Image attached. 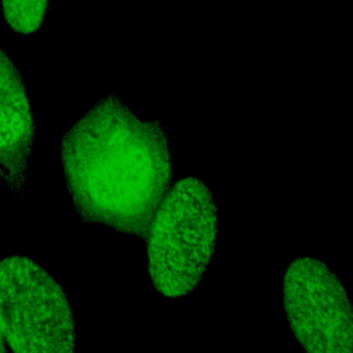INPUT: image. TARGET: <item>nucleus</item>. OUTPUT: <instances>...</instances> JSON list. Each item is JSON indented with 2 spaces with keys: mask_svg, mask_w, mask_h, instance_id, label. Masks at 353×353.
Masks as SVG:
<instances>
[{
  "mask_svg": "<svg viewBox=\"0 0 353 353\" xmlns=\"http://www.w3.org/2000/svg\"><path fill=\"white\" fill-rule=\"evenodd\" d=\"M7 350H8V347H7L4 339H3V336H1V334H0V352H7Z\"/></svg>",
  "mask_w": 353,
  "mask_h": 353,
  "instance_id": "0eeeda50",
  "label": "nucleus"
},
{
  "mask_svg": "<svg viewBox=\"0 0 353 353\" xmlns=\"http://www.w3.org/2000/svg\"><path fill=\"white\" fill-rule=\"evenodd\" d=\"M36 132L22 74L0 47V179L18 196L25 193Z\"/></svg>",
  "mask_w": 353,
  "mask_h": 353,
  "instance_id": "39448f33",
  "label": "nucleus"
},
{
  "mask_svg": "<svg viewBox=\"0 0 353 353\" xmlns=\"http://www.w3.org/2000/svg\"><path fill=\"white\" fill-rule=\"evenodd\" d=\"M168 132L121 97L98 98L63 134L61 160L76 215L146 240L156 210L172 183Z\"/></svg>",
  "mask_w": 353,
  "mask_h": 353,
  "instance_id": "f257e3e1",
  "label": "nucleus"
},
{
  "mask_svg": "<svg viewBox=\"0 0 353 353\" xmlns=\"http://www.w3.org/2000/svg\"><path fill=\"white\" fill-rule=\"evenodd\" d=\"M4 19L19 34H30L40 29L48 0H1Z\"/></svg>",
  "mask_w": 353,
  "mask_h": 353,
  "instance_id": "423d86ee",
  "label": "nucleus"
},
{
  "mask_svg": "<svg viewBox=\"0 0 353 353\" xmlns=\"http://www.w3.org/2000/svg\"><path fill=\"white\" fill-rule=\"evenodd\" d=\"M218 205L197 176L178 179L167 192L148 230V272L168 298L192 292L216 251Z\"/></svg>",
  "mask_w": 353,
  "mask_h": 353,
  "instance_id": "f03ea898",
  "label": "nucleus"
},
{
  "mask_svg": "<svg viewBox=\"0 0 353 353\" xmlns=\"http://www.w3.org/2000/svg\"><path fill=\"white\" fill-rule=\"evenodd\" d=\"M0 334L18 353H72L77 332L62 284L39 262L0 259Z\"/></svg>",
  "mask_w": 353,
  "mask_h": 353,
  "instance_id": "7ed1b4c3",
  "label": "nucleus"
},
{
  "mask_svg": "<svg viewBox=\"0 0 353 353\" xmlns=\"http://www.w3.org/2000/svg\"><path fill=\"white\" fill-rule=\"evenodd\" d=\"M283 303L288 325L306 352L353 350L350 301L338 276L323 261L301 255L288 263Z\"/></svg>",
  "mask_w": 353,
  "mask_h": 353,
  "instance_id": "20e7f679",
  "label": "nucleus"
}]
</instances>
